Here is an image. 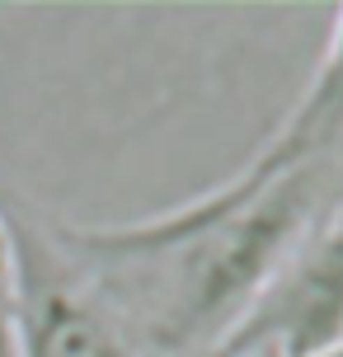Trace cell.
Returning a JSON list of instances; mask_svg holds the SVG:
<instances>
[{
  "label": "cell",
  "instance_id": "cell-1",
  "mask_svg": "<svg viewBox=\"0 0 343 357\" xmlns=\"http://www.w3.org/2000/svg\"><path fill=\"white\" fill-rule=\"evenodd\" d=\"M334 160L287 174L240 165L174 212L137 226H66V240L123 305L146 357H193L198 348L212 357L310 235Z\"/></svg>",
  "mask_w": 343,
  "mask_h": 357
},
{
  "label": "cell",
  "instance_id": "cell-2",
  "mask_svg": "<svg viewBox=\"0 0 343 357\" xmlns=\"http://www.w3.org/2000/svg\"><path fill=\"white\" fill-rule=\"evenodd\" d=\"M0 212L19 254V357H146L123 305L71 250L61 221L5 193Z\"/></svg>",
  "mask_w": 343,
  "mask_h": 357
},
{
  "label": "cell",
  "instance_id": "cell-3",
  "mask_svg": "<svg viewBox=\"0 0 343 357\" xmlns=\"http://www.w3.org/2000/svg\"><path fill=\"white\" fill-rule=\"evenodd\" d=\"M339 151H343V5L325 52H320V66L310 71L291 113L250 155V165L264 174H287V169H301L315 160H334Z\"/></svg>",
  "mask_w": 343,
  "mask_h": 357
},
{
  "label": "cell",
  "instance_id": "cell-4",
  "mask_svg": "<svg viewBox=\"0 0 343 357\" xmlns=\"http://www.w3.org/2000/svg\"><path fill=\"white\" fill-rule=\"evenodd\" d=\"M15 329H19V254L10 221L0 212V357H19Z\"/></svg>",
  "mask_w": 343,
  "mask_h": 357
}]
</instances>
